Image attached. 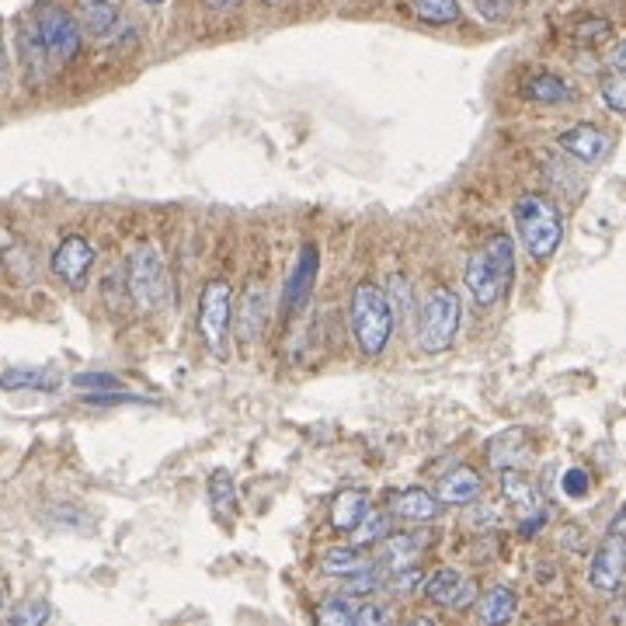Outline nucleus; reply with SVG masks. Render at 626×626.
I'll return each mask as SVG.
<instances>
[{"label":"nucleus","mask_w":626,"mask_h":626,"mask_svg":"<svg viewBox=\"0 0 626 626\" xmlns=\"http://www.w3.org/2000/svg\"><path fill=\"white\" fill-rule=\"evenodd\" d=\"M463 282H466V293L474 296V303H481V306H495V303L508 293V289H511V285L501 279V272L495 268V261L487 258L484 248L466 261Z\"/></svg>","instance_id":"11"},{"label":"nucleus","mask_w":626,"mask_h":626,"mask_svg":"<svg viewBox=\"0 0 626 626\" xmlns=\"http://www.w3.org/2000/svg\"><path fill=\"white\" fill-rule=\"evenodd\" d=\"M348 321H352L355 345H359L366 355L384 352L393 334V313H390L384 285H376V282L355 285L352 303H348Z\"/></svg>","instance_id":"2"},{"label":"nucleus","mask_w":626,"mask_h":626,"mask_svg":"<svg viewBox=\"0 0 626 626\" xmlns=\"http://www.w3.org/2000/svg\"><path fill=\"white\" fill-rule=\"evenodd\" d=\"M140 4H164V0H140Z\"/></svg>","instance_id":"40"},{"label":"nucleus","mask_w":626,"mask_h":626,"mask_svg":"<svg viewBox=\"0 0 626 626\" xmlns=\"http://www.w3.org/2000/svg\"><path fill=\"white\" fill-rule=\"evenodd\" d=\"M35 35L42 42L46 56H53L56 63H71L80 53V25L77 18L60 8V4H42L35 11Z\"/></svg>","instance_id":"6"},{"label":"nucleus","mask_w":626,"mask_h":626,"mask_svg":"<svg viewBox=\"0 0 626 626\" xmlns=\"http://www.w3.org/2000/svg\"><path fill=\"white\" fill-rule=\"evenodd\" d=\"M387 293V289H384ZM387 303H390V313L393 321H408L411 317V282L404 276H390V293H387Z\"/></svg>","instance_id":"27"},{"label":"nucleus","mask_w":626,"mask_h":626,"mask_svg":"<svg viewBox=\"0 0 626 626\" xmlns=\"http://www.w3.org/2000/svg\"><path fill=\"white\" fill-rule=\"evenodd\" d=\"M460 321H463L460 296L450 285H432L418 306V348L429 355L453 348Z\"/></svg>","instance_id":"3"},{"label":"nucleus","mask_w":626,"mask_h":626,"mask_svg":"<svg viewBox=\"0 0 626 626\" xmlns=\"http://www.w3.org/2000/svg\"><path fill=\"white\" fill-rule=\"evenodd\" d=\"M317 623H324V626H352V616H355V606L348 598H324L321 606H317Z\"/></svg>","instance_id":"28"},{"label":"nucleus","mask_w":626,"mask_h":626,"mask_svg":"<svg viewBox=\"0 0 626 626\" xmlns=\"http://www.w3.org/2000/svg\"><path fill=\"white\" fill-rule=\"evenodd\" d=\"M598 91H602V101H606V108L609 111H626V80H623V74H616V71H609V77L598 84Z\"/></svg>","instance_id":"31"},{"label":"nucleus","mask_w":626,"mask_h":626,"mask_svg":"<svg viewBox=\"0 0 626 626\" xmlns=\"http://www.w3.org/2000/svg\"><path fill=\"white\" fill-rule=\"evenodd\" d=\"M0 602H4V598H0Z\"/></svg>","instance_id":"43"},{"label":"nucleus","mask_w":626,"mask_h":626,"mask_svg":"<svg viewBox=\"0 0 626 626\" xmlns=\"http://www.w3.org/2000/svg\"><path fill=\"white\" fill-rule=\"evenodd\" d=\"M209 505H213V511H216L223 522H230L237 516V487H234L230 470H213V477H209Z\"/></svg>","instance_id":"21"},{"label":"nucleus","mask_w":626,"mask_h":626,"mask_svg":"<svg viewBox=\"0 0 626 626\" xmlns=\"http://www.w3.org/2000/svg\"><path fill=\"white\" fill-rule=\"evenodd\" d=\"M484 251H487L490 261H495V268H498L501 279H505L508 285L516 282V240L505 237V234H495V237L487 240Z\"/></svg>","instance_id":"24"},{"label":"nucleus","mask_w":626,"mask_h":626,"mask_svg":"<svg viewBox=\"0 0 626 626\" xmlns=\"http://www.w3.org/2000/svg\"><path fill=\"white\" fill-rule=\"evenodd\" d=\"M53 276L60 282H66L71 289H80L87 282V276H91V265H95V251L91 244H87L80 234H71L60 240V248L53 251Z\"/></svg>","instance_id":"9"},{"label":"nucleus","mask_w":626,"mask_h":626,"mask_svg":"<svg viewBox=\"0 0 626 626\" xmlns=\"http://www.w3.org/2000/svg\"><path fill=\"white\" fill-rule=\"evenodd\" d=\"M474 8L484 21H495V25H501V21H508V14H511L508 0H474Z\"/></svg>","instance_id":"36"},{"label":"nucleus","mask_w":626,"mask_h":626,"mask_svg":"<svg viewBox=\"0 0 626 626\" xmlns=\"http://www.w3.org/2000/svg\"><path fill=\"white\" fill-rule=\"evenodd\" d=\"M522 95L536 105H564L574 101V87H568L557 74H532L522 87Z\"/></svg>","instance_id":"19"},{"label":"nucleus","mask_w":626,"mask_h":626,"mask_svg":"<svg viewBox=\"0 0 626 626\" xmlns=\"http://www.w3.org/2000/svg\"><path fill=\"white\" fill-rule=\"evenodd\" d=\"M317 265H321V251L313 248V244H306L300 261H296V268H293V276H289V282H285V296H282V310L285 313L296 310L306 300V293L313 289V279H317Z\"/></svg>","instance_id":"15"},{"label":"nucleus","mask_w":626,"mask_h":626,"mask_svg":"<svg viewBox=\"0 0 626 626\" xmlns=\"http://www.w3.org/2000/svg\"><path fill=\"white\" fill-rule=\"evenodd\" d=\"M206 4L216 11H234V8H240V0H206Z\"/></svg>","instance_id":"38"},{"label":"nucleus","mask_w":626,"mask_h":626,"mask_svg":"<svg viewBox=\"0 0 626 626\" xmlns=\"http://www.w3.org/2000/svg\"><path fill=\"white\" fill-rule=\"evenodd\" d=\"M481 474L474 466H456V470H450V474H445L442 481H439V487H435V498L442 501V505H453V508H463V505H474L477 498H481Z\"/></svg>","instance_id":"13"},{"label":"nucleus","mask_w":626,"mask_h":626,"mask_svg":"<svg viewBox=\"0 0 626 626\" xmlns=\"http://www.w3.org/2000/svg\"><path fill=\"white\" fill-rule=\"evenodd\" d=\"M442 501L432 495V490H424V487H404V490H397V495L390 498V511L397 519H404V522H414V526H429L442 516Z\"/></svg>","instance_id":"12"},{"label":"nucleus","mask_w":626,"mask_h":626,"mask_svg":"<svg viewBox=\"0 0 626 626\" xmlns=\"http://www.w3.org/2000/svg\"><path fill=\"white\" fill-rule=\"evenodd\" d=\"M265 4H279V0H265Z\"/></svg>","instance_id":"42"},{"label":"nucleus","mask_w":626,"mask_h":626,"mask_svg":"<svg viewBox=\"0 0 626 626\" xmlns=\"http://www.w3.org/2000/svg\"><path fill=\"white\" fill-rule=\"evenodd\" d=\"M387 561L393 568H404L414 561V553H418V536H387Z\"/></svg>","instance_id":"29"},{"label":"nucleus","mask_w":626,"mask_h":626,"mask_svg":"<svg viewBox=\"0 0 626 626\" xmlns=\"http://www.w3.org/2000/svg\"><path fill=\"white\" fill-rule=\"evenodd\" d=\"M8 80V53H4V39H0V87Z\"/></svg>","instance_id":"39"},{"label":"nucleus","mask_w":626,"mask_h":626,"mask_svg":"<svg viewBox=\"0 0 626 626\" xmlns=\"http://www.w3.org/2000/svg\"><path fill=\"white\" fill-rule=\"evenodd\" d=\"M474 606H477V619H481V623L498 626V623H511V619H516V613H519V595H516V589H508V585H495V589H487L484 595L477 592Z\"/></svg>","instance_id":"14"},{"label":"nucleus","mask_w":626,"mask_h":626,"mask_svg":"<svg viewBox=\"0 0 626 626\" xmlns=\"http://www.w3.org/2000/svg\"><path fill=\"white\" fill-rule=\"evenodd\" d=\"M508 4H522V0H508Z\"/></svg>","instance_id":"41"},{"label":"nucleus","mask_w":626,"mask_h":626,"mask_svg":"<svg viewBox=\"0 0 626 626\" xmlns=\"http://www.w3.org/2000/svg\"><path fill=\"white\" fill-rule=\"evenodd\" d=\"M265 293H268V289L255 279L248 285V293H244V300H240V338L244 342H258V334L265 331V321H268Z\"/></svg>","instance_id":"16"},{"label":"nucleus","mask_w":626,"mask_h":626,"mask_svg":"<svg viewBox=\"0 0 626 626\" xmlns=\"http://www.w3.org/2000/svg\"><path fill=\"white\" fill-rule=\"evenodd\" d=\"M84 400H87V404H95V408H111V404H150L147 397H137V393H116V390H95V393H87Z\"/></svg>","instance_id":"34"},{"label":"nucleus","mask_w":626,"mask_h":626,"mask_svg":"<svg viewBox=\"0 0 626 626\" xmlns=\"http://www.w3.org/2000/svg\"><path fill=\"white\" fill-rule=\"evenodd\" d=\"M379 589H384V571L373 568V564L342 578V592H345L348 598H366V595H376Z\"/></svg>","instance_id":"25"},{"label":"nucleus","mask_w":626,"mask_h":626,"mask_svg":"<svg viewBox=\"0 0 626 626\" xmlns=\"http://www.w3.org/2000/svg\"><path fill=\"white\" fill-rule=\"evenodd\" d=\"M557 143H561V150L568 156H574L578 164H589V168L602 164V161H606V153L613 150L609 132H602L592 122H578V126L564 129L561 137H557Z\"/></svg>","instance_id":"10"},{"label":"nucleus","mask_w":626,"mask_h":626,"mask_svg":"<svg viewBox=\"0 0 626 626\" xmlns=\"http://www.w3.org/2000/svg\"><path fill=\"white\" fill-rule=\"evenodd\" d=\"M623 522L626 516L616 511L606 536H602V543L592 557V568H589V581L592 589L602 592V595H619L623 589V568H626V557H623Z\"/></svg>","instance_id":"7"},{"label":"nucleus","mask_w":626,"mask_h":626,"mask_svg":"<svg viewBox=\"0 0 626 626\" xmlns=\"http://www.w3.org/2000/svg\"><path fill=\"white\" fill-rule=\"evenodd\" d=\"M230 313H234V289L227 279H209L198 296V331L216 359H227L230 345Z\"/></svg>","instance_id":"5"},{"label":"nucleus","mask_w":626,"mask_h":626,"mask_svg":"<svg viewBox=\"0 0 626 626\" xmlns=\"http://www.w3.org/2000/svg\"><path fill=\"white\" fill-rule=\"evenodd\" d=\"M421 595L432 602V606H442L450 613H463L474 606L477 598V581L456 571V568H439L435 574H429L421 581Z\"/></svg>","instance_id":"8"},{"label":"nucleus","mask_w":626,"mask_h":626,"mask_svg":"<svg viewBox=\"0 0 626 626\" xmlns=\"http://www.w3.org/2000/svg\"><path fill=\"white\" fill-rule=\"evenodd\" d=\"M387 536H390V516H387V511H369L366 508V516L359 519V526L352 529V540L359 543V547L384 543Z\"/></svg>","instance_id":"23"},{"label":"nucleus","mask_w":626,"mask_h":626,"mask_svg":"<svg viewBox=\"0 0 626 626\" xmlns=\"http://www.w3.org/2000/svg\"><path fill=\"white\" fill-rule=\"evenodd\" d=\"M511 219H516L519 240L526 244V251L536 261H547L561 248L564 223H561V209L553 206V198L540 192H526L516 198V206H511Z\"/></svg>","instance_id":"1"},{"label":"nucleus","mask_w":626,"mask_h":626,"mask_svg":"<svg viewBox=\"0 0 626 626\" xmlns=\"http://www.w3.org/2000/svg\"><path fill=\"white\" fill-rule=\"evenodd\" d=\"M126 282H129V296L137 300L140 310H161L171 296V279H168V265L156 244H140L137 251L126 261Z\"/></svg>","instance_id":"4"},{"label":"nucleus","mask_w":626,"mask_h":626,"mask_svg":"<svg viewBox=\"0 0 626 626\" xmlns=\"http://www.w3.org/2000/svg\"><path fill=\"white\" fill-rule=\"evenodd\" d=\"M561 487H564V495H568V498H585V495H589V487H592L589 470L571 466L568 474L561 477Z\"/></svg>","instance_id":"35"},{"label":"nucleus","mask_w":626,"mask_h":626,"mask_svg":"<svg viewBox=\"0 0 626 626\" xmlns=\"http://www.w3.org/2000/svg\"><path fill=\"white\" fill-rule=\"evenodd\" d=\"M366 508H369V498H366V490H342L338 498H334L331 505V526L334 529H342V532H352L355 526H359V519L366 516Z\"/></svg>","instance_id":"20"},{"label":"nucleus","mask_w":626,"mask_h":626,"mask_svg":"<svg viewBox=\"0 0 626 626\" xmlns=\"http://www.w3.org/2000/svg\"><path fill=\"white\" fill-rule=\"evenodd\" d=\"M501 484H505V495L516 501V505H532L536 501V495H532V487L526 484V477L522 474H516V466H505L501 470Z\"/></svg>","instance_id":"30"},{"label":"nucleus","mask_w":626,"mask_h":626,"mask_svg":"<svg viewBox=\"0 0 626 626\" xmlns=\"http://www.w3.org/2000/svg\"><path fill=\"white\" fill-rule=\"evenodd\" d=\"M414 14L429 25H453L460 21V0H414Z\"/></svg>","instance_id":"26"},{"label":"nucleus","mask_w":626,"mask_h":626,"mask_svg":"<svg viewBox=\"0 0 626 626\" xmlns=\"http://www.w3.org/2000/svg\"><path fill=\"white\" fill-rule=\"evenodd\" d=\"M363 568H369V553L359 543L334 547L321 557V574H327V578H345V574H355Z\"/></svg>","instance_id":"17"},{"label":"nucleus","mask_w":626,"mask_h":626,"mask_svg":"<svg viewBox=\"0 0 626 626\" xmlns=\"http://www.w3.org/2000/svg\"><path fill=\"white\" fill-rule=\"evenodd\" d=\"M80 18H84V29L95 39H108L122 21L116 0H80Z\"/></svg>","instance_id":"18"},{"label":"nucleus","mask_w":626,"mask_h":626,"mask_svg":"<svg viewBox=\"0 0 626 626\" xmlns=\"http://www.w3.org/2000/svg\"><path fill=\"white\" fill-rule=\"evenodd\" d=\"M393 613L387 606H379V602L366 598L363 606H355V616H352V626H379V623H390Z\"/></svg>","instance_id":"33"},{"label":"nucleus","mask_w":626,"mask_h":626,"mask_svg":"<svg viewBox=\"0 0 626 626\" xmlns=\"http://www.w3.org/2000/svg\"><path fill=\"white\" fill-rule=\"evenodd\" d=\"M60 379L46 369H8L0 376V390H56Z\"/></svg>","instance_id":"22"},{"label":"nucleus","mask_w":626,"mask_h":626,"mask_svg":"<svg viewBox=\"0 0 626 626\" xmlns=\"http://www.w3.org/2000/svg\"><path fill=\"white\" fill-rule=\"evenodd\" d=\"M74 384L84 390H119V379L108 373H80V376H74Z\"/></svg>","instance_id":"37"},{"label":"nucleus","mask_w":626,"mask_h":626,"mask_svg":"<svg viewBox=\"0 0 626 626\" xmlns=\"http://www.w3.org/2000/svg\"><path fill=\"white\" fill-rule=\"evenodd\" d=\"M50 602L46 598H32V602H25V606L21 609H14L11 613V623L14 626H32V623H46L50 619Z\"/></svg>","instance_id":"32"}]
</instances>
